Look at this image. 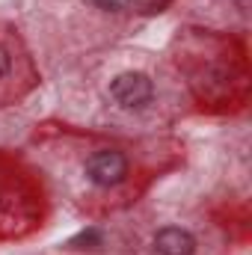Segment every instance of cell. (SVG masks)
Listing matches in <instances>:
<instances>
[{
    "instance_id": "277c9868",
    "label": "cell",
    "mask_w": 252,
    "mask_h": 255,
    "mask_svg": "<svg viewBox=\"0 0 252 255\" xmlns=\"http://www.w3.org/2000/svg\"><path fill=\"white\" fill-rule=\"evenodd\" d=\"M80 244L98 247V244H101V232H98V229H89V232H80L77 238H71V247H80Z\"/></svg>"
},
{
    "instance_id": "8992f818",
    "label": "cell",
    "mask_w": 252,
    "mask_h": 255,
    "mask_svg": "<svg viewBox=\"0 0 252 255\" xmlns=\"http://www.w3.org/2000/svg\"><path fill=\"white\" fill-rule=\"evenodd\" d=\"M9 65H12V60H9V51L0 45V77H6V74H9Z\"/></svg>"
},
{
    "instance_id": "3957f363",
    "label": "cell",
    "mask_w": 252,
    "mask_h": 255,
    "mask_svg": "<svg viewBox=\"0 0 252 255\" xmlns=\"http://www.w3.org/2000/svg\"><path fill=\"white\" fill-rule=\"evenodd\" d=\"M154 250L160 255H193L196 253V238L187 229L178 226H166L154 235Z\"/></svg>"
},
{
    "instance_id": "5b68a950",
    "label": "cell",
    "mask_w": 252,
    "mask_h": 255,
    "mask_svg": "<svg viewBox=\"0 0 252 255\" xmlns=\"http://www.w3.org/2000/svg\"><path fill=\"white\" fill-rule=\"evenodd\" d=\"M98 9H104V12H122L130 6V0H92Z\"/></svg>"
},
{
    "instance_id": "6da1fadb",
    "label": "cell",
    "mask_w": 252,
    "mask_h": 255,
    "mask_svg": "<svg viewBox=\"0 0 252 255\" xmlns=\"http://www.w3.org/2000/svg\"><path fill=\"white\" fill-rule=\"evenodd\" d=\"M110 95L125 110H139V107H145L154 98V83L142 71H125V74H119L110 83Z\"/></svg>"
},
{
    "instance_id": "7a4b0ae2",
    "label": "cell",
    "mask_w": 252,
    "mask_h": 255,
    "mask_svg": "<svg viewBox=\"0 0 252 255\" xmlns=\"http://www.w3.org/2000/svg\"><path fill=\"white\" fill-rule=\"evenodd\" d=\"M86 175H89V181L98 184V187H116V184H122L125 175H127L125 154H122V151H110V148L95 151V154L86 160Z\"/></svg>"
}]
</instances>
